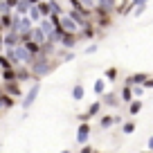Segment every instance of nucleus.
<instances>
[{
	"instance_id": "0eeeda50",
	"label": "nucleus",
	"mask_w": 153,
	"mask_h": 153,
	"mask_svg": "<svg viewBox=\"0 0 153 153\" xmlns=\"http://www.w3.org/2000/svg\"><path fill=\"white\" fill-rule=\"evenodd\" d=\"M38 27L43 29V34H45V36H50V34H52L54 29H56V23H54V20L48 16V18H41V20H38Z\"/></svg>"
},
{
	"instance_id": "f3484780",
	"label": "nucleus",
	"mask_w": 153,
	"mask_h": 153,
	"mask_svg": "<svg viewBox=\"0 0 153 153\" xmlns=\"http://www.w3.org/2000/svg\"><path fill=\"white\" fill-rule=\"evenodd\" d=\"M83 95H86L83 86H81V83H76V86L72 88V99H74V101H79V99H83Z\"/></svg>"
},
{
	"instance_id": "a878e982",
	"label": "nucleus",
	"mask_w": 153,
	"mask_h": 153,
	"mask_svg": "<svg viewBox=\"0 0 153 153\" xmlns=\"http://www.w3.org/2000/svg\"><path fill=\"white\" fill-rule=\"evenodd\" d=\"M149 0H131V5H146Z\"/></svg>"
},
{
	"instance_id": "aec40b11",
	"label": "nucleus",
	"mask_w": 153,
	"mask_h": 153,
	"mask_svg": "<svg viewBox=\"0 0 153 153\" xmlns=\"http://www.w3.org/2000/svg\"><path fill=\"white\" fill-rule=\"evenodd\" d=\"M104 74H106V79H108V81H115V79H117V68H108Z\"/></svg>"
},
{
	"instance_id": "f03ea898",
	"label": "nucleus",
	"mask_w": 153,
	"mask_h": 153,
	"mask_svg": "<svg viewBox=\"0 0 153 153\" xmlns=\"http://www.w3.org/2000/svg\"><path fill=\"white\" fill-rule=\"evenodd\" d=\"M68 14L72 16V20H74L76 25H79V29H83V27H88V25H92V20H90V11L83 9V7H79V9H74V7H72Z\"/></svg>"
},
{
	"instance_id": "dca6fc26",
	"label": "nucleus",
	"mask_w": 153,
	"mask_h": 153,
	"mask_svg": "<svg viewBox=\"0 0 153 153\" xmlns=\"http://www.w3.org/2000/svg\"><path fill=\"white\" fill-rule=\"evenodd\" d=\"M131 99H133V90H131V86H126V83H124V88H122V95H120V101H126V104H128Z\"/></svg>"
},
{
	"instance_id": "bb28decb",
	"label": "nucleus",
	"mask_w": 153,
	"mask_h": 153,
	"mask_svg": "<svg viewBox=\"0 0 153 153\" xmlns=\"http://www.w3.org/2000/svg\"><path fill=\"white\" fill-rule=\"evenodd\" d=\"M92 52H97V45H88V50H86V54H92Z\"/></svg>"
},
{
	"instance_id": "2f4dec72",
	"label": "nucleus",
	"mask_w": 153,
	"mask_h": 153,
	"mask_svg": "<svg viewBox=\"0 0 153 153\" xmlns=\"http://www.w3.org/2000/svg\"><path fill=\"white\" fill-rule=\"evenodd\" d=\"M0 32H2V27H0Z\"/></svg>"
},
{
	"instance_id": "b1692460",
	"label": "nucleus",
	"mask_w": 153,
	"mask_h": 153,
	"mask_svg": "<svg viewBox=\"0 0 153 153\" xmlns=\"http://www.w3.org/2000/svg\"><path fill=\"white\" fill-rule=\"evenodd\" d=\"M144 88H153V76H146V81L142 83Z\"/></svg>"
},
{
	"instance_id": "7ed1b4c3",
	"label": "nucleus",
	"mask_w": 153,
	"mask_h": 153,
	"mask_svg": "<svg viewBox=\"0 0 153 153\" xmlns=\"http://www.w3.org/2000/svg\"><path fill=\"white\" fill-rule=\"evenodd\" d=\"M38 90H41V86H38V83H34V86L29 88V92H23V110H29V108H32V104L36 101V97H38Z\"/></svg>"
},
{
	"instance_id": "20e7f679",
	"label": "nucleus",
	"mask_w": 153,
	"mask_h": 153,
	"mask_svg": "<svg viewBox=\"0 0 153 153\" xmlns=\"http://www.w3.org/2000/svg\"><path fill=\"white\" fill-rule=\"evenodd\" d=\"M2 92H7V95L14 97V99L23 97V88H20L18 81H2Z\"/></svg>"
},
{
	"instance_id": "2eb2a0df",
	"label": "nucleus",
	"mask_w": 153,
	"mask_h": 153,
	"mask_svg": "<svg viewBox=\"0 0 153 153\" xmlns=\"http://www.w3.org/2000/svg\"><path fill=\"white\" fill-rule=\"evenodd\" d=\"M27 16H29V20H32V23H38V20L43 18V16H41V11H38V7H36V5H29V9H27Z\"/></svg>"
},
{
	"instance_id": "473e14b6",
	"label": "nucleus",
	"mask_w": 153,
	"mask_h": 153,
	"mask_svg": "<svg viewBox=\"0 0 153 153\" xmlns=\"http://www.w3.org/2000/svg\"><path fill=\"white\" fill-rule=\"evenodd\" d=\"M92 153H97V151H92Z\"/></svg>"
},
{
	"instance_id": "4468645a",
	"label": "nucleus",
	"mask_w": 153,
	"mask_h": 153,
	"mask_svg": "<svg viewBox=\"0 0 153 153\" xmlns=\"http://www.w3.org/2000/svg\"><path fill=\"white\" fill-rule=\"evenodd\" d=\"M140 110H142V101H140V99H131L128 101V115H131V117H135Z\"/></svg>"
},
{
	"instance_id": "6e6552de",
	"label": "nucleus",
	"mask_w": 153,
	"mask_h": 153,
	"mask_svg": "<svg viewBox=\"0 0 153 153\" xmlns=\"http://www.w3.org/2000/svg\"><path fill=\"white\" fill-rule=\"evenodd\" d=\"M146 76L149 74H144V72H140V74H131L128 79H126V86H142V83L146 81Z\"/></svg>"
},
{
	"instance_id": "c85d7f7f",
	"label": "nucleus",
	"mask_w": 153,
	"mask_h": 153,
	"mask_svg": "<svg viewBox=\"0 0 153 153\" xmlns=\"http://www.w3.org/2000/svg\"><path fill=\"white\" fill-rule=\"evenodd\" d=\"M27 2L29 5H36V2H41V0H27Z\"/></svg>"
},
{
	"instance_id": "9b49d317",
	"label": "nucleus",
	"mask_w": 153,
	"mask_h": 153,
	"mask_svg": "<svg viewBox=\"0 0 153 153\" xmlns=\"http://www.w3.org/2000/svg\"><path fill=\"white\" fill-rule=\"evenodd\" d=\"M101 104H106V106H117V104H120V95L104 92V95H101Z\"/></svg>"
},
{
	"instance_id": "a211bd4d",
	"label": "nucleus",
	"mask_w": 153,
	"mask_h": 153,
	"mask_svg": "<svg viewBox=\"0 0 153 153\" xmlns=\"http://www.w3.org/2000/svg\"><path fill=\"white\" fill-rule=\"evenodd\" d=\"M92 90H95V95H104L106 92V81L104 79H97L95 86H92Z\"/></svg>"
},
{
	"instance_id": "5701e85b",
	"label": "nucleus",
	"mask_w": 153,
	"mask_h": 153,
	"mask_svg": "<svg viewBox=\"0 0 153 153\" xmlns=\"http://www.w3.org/2000/svg\"><path fill=\"white\" fill-rule=\"evenodd\" d=\"M131 90H133V97H140L144 92V86H131Z\"/></svg>"
},
{
	"instance_id": "4be33fe9",
	"label": "nucleus",
	"mask_w": 153,
	"mask_h": 153,
	"mask_svg": "<svg viewBox=\"0 0 153 153\" xmlns=\"http://www.w3.org/2000/svg\"><path fill=\"white\" fill-rule=\"evenodd\" d=\"M79 2H81V7H83V9H88V11L95 9V0H79Z\"/></svg>"
},
{
	"instance_id": "f8f14e48",
	"label": "nucleus",
	"mask_w": 153,
	"mask_h": 153,
	"mask_svg": "<svg viewBox=\"0 0 153 153\" xmlns=\"http://www.w3.org/2000/svg\"><path fill=\"white\" fill-rule=\"evenodd\" d=\"M27 9H29V2H27V0H18L11 11H14V14H18V16H25V14H27Z\"/></svg>"
},
{
	"instance_id": "39448f33",
	"label": "nucleus",
	"mask_w": 153,
	"mask_h": 153,
	"mask_svg": "<svg viewBox=\"0 0 153 153\" xmlns=\"http://www.w3.org/2000/svg\"><path fill=\"white\" fill-rule=\"evenodd\" d=\"M76 41H79V38H76V34L63 32V34H61V38H59V45H61V48H65V50H72V48L76 45Z\"/></svg>"
},
{
	"instance_id": "7c9ffc66",
	"label": "nucleus",
	"mask_w": 153,
	"mask_h": 153,
	"mask_svg": "<svg viewBox=\"0 0 153 153\" xmlns=\"http://www.w3.org/2000/svg\"><path fill=\"white\" fill-rule=\"evenodd\" d=\"M142 153H151V151H142Z\"/></svg>"
},
{
	"instance_id": "423d86ee",
	"label": "nucleus",
	"mask_w": 153,
	"mask_h": 153,
	"mask_svg": "<svg viewBox=\"0 0 153 153\" xmlns=\"http://www.w3.org/2000/svg\"><path fill=\"white\" fill-rule=\"evenodd\" d=\"M88 137H90V126H88V122H81L79 128H76V142H79V144H86Z\"/></svg>"
},
{
	"instance_id": "412c9836",
	"label": "nucleus",
	"mask_w": 153,
	"mask_h": 153,
	"mask_svg": "<svg viewBox=\"0 0 153 153\" xmlns=\"http://www.w3.org/2000/svg\"><path fill=\"white\" fill-rule=\"evenodd\" d=\"M133 131H135V124H133V122H126V124L122 126V133H124V135H131Z\"/></svg>"
},
{
	"instance_id": "cd10ccee",
	"label": "nucleus",
	"mask_w": 153,
	"mask_h": 153,
	"mask_svg": "<svg viewBox=\"0 0 153 153\" xmlns=\"http://www.w3.org/2000/svg\"><path fill=\"white\" fill-rule=\"evenodd\" d=\"M146 146H149V151H153V135L149 137V142H146Z\"/></svg>"
},
{
	"instance_id": "6ab92c4d",
	"label": "nucleus",
	"mask_w": 153,
	"mask_h": 153,
	"mask_svg": "<svg viewBox=\"0 0 153 153\" xmlns=\"http://www.w3.org/2000/svg\"><path fill=\"white\" fill-rule=\"evenodd\" d=\"M113 124H115V120H113V117H108V115H106V117H101V122H99L101 128H110Z\"/></svg>"
},
{
	"instance_id": "f257e3e1",
	"label": "nucleus",
	"mask_w": 153,
	"mask_h": 153,
	"mask_svg": "<svg viewBox=\"0 0 153 153\" xmlns=\"http://www.w3.org/2000/svg\"><path fill=\"white\" fill-rule=\"evenodd\" d=\"M29 72H32V76L34 79H41V76H45V74H50V72L54 70V63L50 61V56H45V54H41L38 52L36 56H34V61L29 63Z\"/></svg>"
},
{
	"instance_id": "c756f323",
	"label": "nucleus",
	"mask_w": 153,
	"mask_h": 153,
	"mask_svg": "<svg viewBox=\"0 0 153 153\" xmlns=\"http://www.w3.org/2000/svg\"><path fill=\"white\" fill-rule=\"evenodd\" d=\"M61 153H72V151H70V149H65V151H61Z\"/></svg>"
},
{
	"instance_id": "9d476101",
	"label": "nucleus",
	"mask_w": 153,
	"mask_h": 153,
	"mask_svg": "<svg viewBox=\"0 0 153 153\" xmlns=\"http://www.w3.org/2000/svg\"><path fill=\"white\" fill-rule=\"evenodd\" d=\"M36 7H38V11H41L43 18H48V16L52 14V2H50V0H41V2H36Z\"/></svg>"
},
{
	"instance_id": "ddd939ff",
	"label": "nucleus",
	"mask_w": 153,
	"mask_h": 153,
	"mask_svg": "<svg viewBox=\"0 0 153 153\" xmlns=\"http://www.w3.org/2000/svg\"><path fill=\"white\" fill-rule=\"evenodd\" d=\"M0 76H2V81H16V68H2Z\"/></svg>"
},
{
	"instance_id": "393cba45",
	"label": "nucleus",
	"mask_w": 153,
	"mask_h": 153,
	"mask_svg": "<svg viewBox=\"0 0 153 153\" xmlns=\"http://www.w3.org/2000/svg\"><path fill=\"white\" fill-rule=\"evenodd\" d=\"M81 153H92V149L88 144H81Z\"/></svg>"
},
{
	"instance_id": "1a4fd4ad",
	"label": "nucleus",
	"mask_w": 153,
	"mask_h": 153,
	"mask_svg": "<svg viewBox=\"0 0 153 153\" xmlns=\"http://www.w3.org/2000/svg\"><path fill=\"white\" fill-rule=\"evenodd\" d=\"M99 110H101V101H95V104H92L90 108H88V113H83V115H81V122H88L90 117H95V115L99 113Z\"/></svg>"
}]
</instances>
